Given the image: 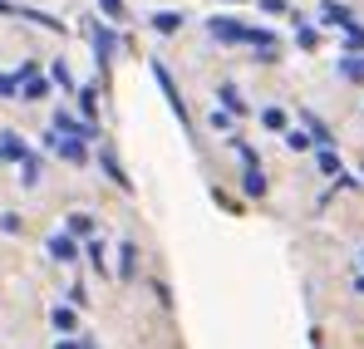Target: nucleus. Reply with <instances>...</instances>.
I'll return each instance as SVG.
<instances>
[{"mask_svg":"<svg viewBox=\"0 0 364 349\" xmlns=\"http://www.w3.org/2000/svg\"><path fill=\"white\" fill-rule=\"evenodd\" d=\"M178 25H182L178 10H158V15H153V30H158V35H173Z\"/></svg>","mask_w":364,"mask_h":349,"instance_id":"39448f33","label":"nucleus"},{"mask_svg":"<svg viewBox=\"0 0 364 349\" xmlns=\"http://www.w3.org/2000/svg\"><path fill=\"white\" fill-rule=\"evenodd\" d=\"M104 168H109V177H119V182H123V168H119V158H114V153H104Z\"/></svg>","mask_w":364,"mask_h":349,"instance_id":"aec40b11","label":"nucleus"},{"mask_svg":"<svg viewBox=\"0 0 364 349\" xmlns=\"http://www.w3.org/2000/svg\"><path fill=\"white\" fill-rule=\"evenodd\" d=\"M325 20H335L340 30H355V15H350L345 5H335V0H325Z\"/></svg>","mask_w":364,"mask_h":349,"instance_id":"20e7f679","label":"nucleus"},{"mask_svg":"<svg viewBox=\"0 0 364 349\" xmlns=\"http://www.w3.org/2000/svg\"><path fill=\"white\" fill-rule=\"evenodd\" d=\"M207 30L217 35V40H242V45H256V50H276V35L271 30H246V25H232V20H207Z\"/></svg>","mask_w":364,"mask_h":349,"instance_id":"f257e3e1","label":"nucleus"},{"mask_svg":"<svg viewBox=\"0 0 364 349\" xmlns=\"http://www.w3.org/2000/svg\"><path fill=\"white\" fill-rule=\"evenodd\" d=\"M25 99H40V104H45V99H50V84H45V79H25Z\"/></svg>","mask_w":364,"mask_h":349,"instance_id":"9b49d317","label":"nucleus"},{"mask_svg":"<svg viewBox=\"0 0 364 349\" xmlns=\"http://www.w3.org/2000/svg\"><path fill=\"white\" fill-rule=\"evenodd\" d=\"M340 69H345V79H364V59H345V64H340Z\"/></svg>","mask_w":364,"mask_h":349,"instance_id":"f8f14e48","label":"nucleus"},{"mask_svg":"<svg viewBox=\"0 0 364 349\" xmlns=\"http://www.w3.org/2000/svg\"><path fill=\"white\" fill-rule=\"evenodd\" d=\"M99 5H104V15H109V20H123V0H99Z\"/></svg>","mask_w":364,"mask_h":349,"instance_id":"a211bd4d","label":"nucleus"},{"mask_svg":"<svg viewBox=\"0 0 364 349\" xmlns=\"http://www.w3.org/2000/svg\"><path fill=\"white\" fill-rule=\"evenodd\" d=\"M261 5H266L271 15H286V0H261Z\"/></svg>","mask_w":364,"mask_h":349,"instance_id":"4be33fe9","label":"nucleus"},{"mask_svg":"<svg viewBox=\"0 0 364 349\" xmlns=\"http://www.w3.org/2000/svg\"><path fill=\"white\" fill-rule=\"evenodd\" d=\"M35 182H40V163H35V158H25V187H35Z\"/></svg>","mask_w":364,"mask_h":349,"instance_id":"f3484780","label":"nucleus"},{"mask_svg":"<svg viewBox=\"0 0 364 349\" xmlns=\"http://www.w3.org/2000/svg\"><path fill=\"white\" fill-rule=\"evenodd\" d=\"M320 173H340V158H335V153H330V148H325V153H320Z\"/></svg>","mask_w":364,"mask_h":349,"instance_id":"dca6fc26","label":"nucleus"},{"mask_svg":"<svg viewBox=\"0 0 364 349\" xmlns=\"http://www.w3.org/2000/svg\"><path fill=\"white\" fill-rule=\"evenodd\" d=\"M20 89V79H10V74H0V94H15Z\"/></svg>","mask_w":364,"mask_h":349,"instance_id":"412c9836","label":"nucleus"},{"mask_svg":"<svg viewBox=\"0 0 364 349\" xmlns=\"http://www.w3.org/2000/svg\"><path fill=\"white\" fill-rule=\"evenodd\" d=\"M55 349H79V345H74V340H60V345H55Z\"/></svg>","mask_w":364,"mask_h":349,"instance_id":"5701e85b","label":"nucleus"},{"mask_svg":"<svg viewBox=\"0 0 364 349\" xmlns=\"http://www.w3.org/2000/svg\"><path fill=\"white\" fill-rule=\"evenodd\" d=\"M50 251H55L60 261H79V246H74L69 236H50Z\"/></svg>","mask_w":364,"mask_h":349,"instance_id":"0eeeda50","label":"nucleus"},{"mask_svg":"<svg viewBox=\"0 0 364 349\" xmlns=\"http://www.w3.org/2000/svg\"><path fill=\"white\" fill-rule=\"evenodd\" d=\"M153 79H158V84H163V94H168V104H173V114L182 118V99H178V84H173V79H168V69H163V64H153Z\"/></svg>","mask_w":364,"mask_h":349,"instance_id":"7ed1b4c3","label":"nucleus"},{"mask_svg":"<svg viewBox=\"0 0 364 349\" xmlns=\"http://www.w3.org/2000/svg\"><path fill=\"white\" fill-rule=\"evenodd\" d=\"M64 227H69V236H94V217H64Z\"/></svg>","mask_w":364,"mask_h":349,"instance_id":"6e6552de","label":"nucleus"},{"mask_svg":"<svg viewBox=\"0 0 364 349\" xmlns=\"http://www.w3.org/2000/svg\"><path fill=\"white\" fill-rule=\"evenodd\" d=\"M345 45H350V50H364V25H355V30H345Z\"/></svg>","mask_w":364,"mask_h":349,"instance_id":"2eb2a0df","label":"nucleus"},{"mask_svg":"<svg viewBox=\"0 0 364 349\" xmlns=\"http://www.w3.org/2000/svg\"><path fill=\"white\" fill-rule=\"evenodd\" d=\"M50 325H55L60 335H74V325H79V320H74V310L64 305V310H55V315H50Z\"/></svg>","mask_w":364,"mask_h":349,"instance_id":"1a4fd4ad","label":"nucleus"},{"mask_svg":"<svg viewBox=\"0 0 364 349\" xmlns=\"http://www.w3.org/2000/svg\"><path fill=\"white\" fill-rule=\"evenodd\" d=\"M286 148H296V153H305V148H310V133H286Z\"/></svg>","mask_w":364,"mask_h":349,"instance_id":"ddd939ff","label":"nucleus"},{"mask_svg":"<svg viewBox=\"0 0 364 349\" xmlns=\"http://www.w3.org/2000/svg\"><path fill=\"white\" fill-rule=\"evenodd\" d=\"M222 114H237V118H242V114H246V104H242V94H237V89H232V84H222Z\"/></svg>","mask_w":364,"mask_h":349,"instance_id":"423d86ee","label":"nucleus"},{"mask_svg":"<svg viewBox=\"0 0 364 349\" xmlns=\"http://www.w3.org/2000/svg\"><path fill=\"white\" fill-rule=\"evenodd\" d=\"M45 143H50V148H55L60 158H69V163H84V158H89V148H84V138H60V133H50Z\"/></svg>","mask_w":364,"mask_h":349,"instance_id":"f03ea898","label":"nucleus"},{"mask_svg":"<svg viewBox=\"0 0 364 349\" xmlns=\"http://www.w3.org/2000/svg\"><path fill=\"white\" fill-rule=\"evenodd\" d=\"M261 123H266V128H286V114H281V109H266Z\"/></svg>","mask_w":364,"mask_h":349,"instance_id":"4468645a","label":"nucleus"},{"mask_svg":"<svg viewBox=\"0 0 364 349\" xmlns=\"http://www.w3.org/2000/svg\"><path fill=\"white\" fill-rule=\"evenodd\" d=\"M55 84H64V89H74V79H69V69H64V64H55ZM74 94H79V89H74Z\"/></svg>","mask_w":364,"mask_h":349,"instance_id":"6ab92c4d","label":"nucleus"},{"mask_svg":"<svg viewBox=\"0 0 364 349\" xmlns=\"http://www.w3.org/2000/svg\"><path fill=\"white\" fill-rule=\"evenodd\" d=\"M242 187H246V192H251V197H261V192H266V177H261V168H246Z\"/></svg>","mask_w":364,"mask_h":349,"instance_id":"9d476101","label":"nucleus"}]
</instances>
